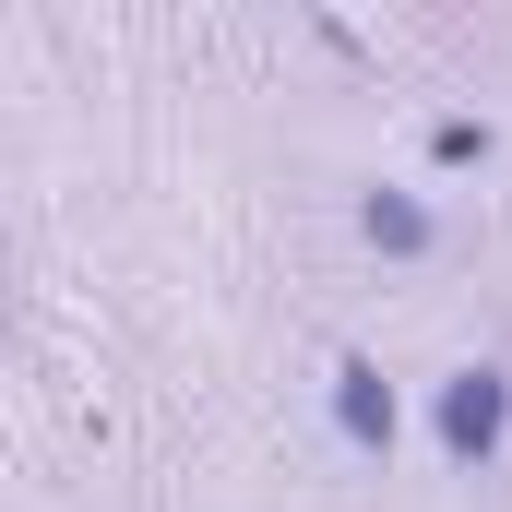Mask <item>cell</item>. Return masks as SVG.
<instances>
[{"mask_svg":"<svg viewBox=\"0 0 512 512\" xmlns=\"http://www.w3.org/2000/svg\"><path fill=\"white\" fill-rule=\"evenodd\" d=\"M334 417H346V441H358V453H393V382L370 370V358H346V370H334Z\"/></svg>","mask_w":512,"mask_h":512,"instance_id":"7a4b0ae2","label":"cell"},{"mask_svg":"<svg viewBox=\"0 0 512 512\" xmlns=\"http://www.w3.org/2000/svg\"><path fill=\"white\" fill-rule=\"evenodd\" d=\"M370 239H382V251H429V215H417L405 191H382V203H370Z\"/></svg>","mask_w":512,"mask_h":512,"instance_id":"3957f363","label":"cell"},{"mask_svg":"<svg viewBox=\"0 0 512 512\" xmlns=\"http://www.w3.org/2000/svg\"><path fill=\"white\" fill-rule=\"evenodd\" d=\"M501 429H512V382L501 370H453V382H441V453H453V465H489Z\"/></svg>","mask_w":512,"mask_h":512,"instance_id":"6da1fadb","label":"cell"}]
</instances>
